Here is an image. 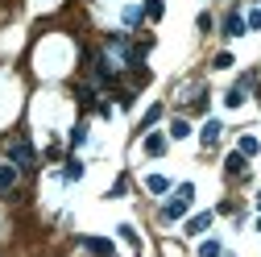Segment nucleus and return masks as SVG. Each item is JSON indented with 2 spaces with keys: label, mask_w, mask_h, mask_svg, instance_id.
<instances>
[{
  "label": "nucleus",
  "mask_w": 261,
  "mask_h": 257,
  "mask_svg": "<svg viewBox=\"0 0 261 257\" xmlns=\"http://www.w3.org/2000/svg\"><path fill=\"white\" fill-rule=\"evenodd\" d=\"M191 199H195V183H178L174 199L162 208V220H182V216H187V208H191Z\"/></svg>",
  "instance_id": "nucleus-1"
},
{
  "label": "nucleus",
  "mask_w": 261,
  "mask_h": 257,
  "mask_svg": "<svg viewBox=\"0 0 261 257\" xmlns=\"http://www.w3.org/2000/svg\"><path fill=\"white\" fill-rule=\"evenodd\" d=\"M9 162H13L21 174H25V170H34V166H38V158H34V145H29L25 137H17V141L9 145Z\"/></svg>",
  "instance_id": "nucleus-2"
},
{
  "label": "nucleus",
  "mask_w": 261,
  "mask_h": 257,
  "mask_svg": "<svg viewBox=\"0 0 261 257\" xmlns=\"http://www.w3.org/2000/svg\"><path fill=\"white\" fill-rule=\"evenodd\" d=\"M212 220H216V212H199V216H191V220L182 224V233H187V237H203V233L212 228Z\"/></svg>",
  "instance_id": "nucleus-3"
},
{
  "label": "nucleus",
  "mask_w": 261,
  "mask_h": 257,
  "mask_svg": "<svg viewBox=\"0 0 261 257\" xmlns=\"http://www.w3.org/2000/svg\"><path fill=\"white\" fill-rule=\"evenodd\" d=\"M79 245H83L87 253H95V257H116V245H112V241H104V237H83Z\"/></svg>",
  "instance_id": "nucleus-4"
},
{
  "label": "nucleus",
  "mask_w": 261,
  "mask_h": 257,
  "mask_svg": "<svg viewBox=\"0 0 261 257\" xmlns=\"http://www.w3.org/2000/svg\"><path fill=\"white\" fill-rule=\"evenodd\" d=\"M220 133H224V124H220V120L212 116V120H207V124L199 128V145H203V149H212V145L220 141Z\"/></svg>",
  "instance_id": "nucleus-5"
},
{
  "label": "nucleus",
  "mask_w": 261,
  "mask_h": 257,
  "mask_svg": "<svg viewBox=\"0 0 261 257\" xmlns=\"http://www.w3.org/2000/svg\"><path fill=\"white\" fill-rule=\"evenodd\" d=\"M166 141H170V133H145V153H153V158H162V153H166Z\"/></svg>",
  "instance_id": "nucleus-6"
},
{
  "label": "nucleus",
  "mask_w": 261,
  "mask_h": 257,
  "mask_svg": "<svg viewBox=\"0 0 261 257\" xmlns=\"http://www.w3.org/2000/svg\"><path fill=\"white\" fill-rule=\"evenodd\" d=\"M241 34H249L245 17H241V13H228V17H224V38H241Z\"/></svg>",
  "instance_id": "nucleus-7"
},
{
  "label": "nucleus",
  "mask_w": 261,
  "mask_h": 257,
  "mask_svg": "<svg viewBox=\"0 0 261 257\" xmlns=\"http://www.w3.org/2000/svg\"><path fill=\"white\" fill-rule=\"evenodd\" d=\"M95 79H100V83H116V71H112L108 54H100V58H95Z\"/></svg>",
  "instance_id": "nucleus-8"
},
{
  "label": "nucleus",
  "mask_w": 261,
  "mask_h": 257,
  "mask_svg": "<svg viewBox=\"0 0 261 257\" xmlns=\"http://www.w3.org/2000/svg\"><path fill=\"white\" fill-rule=\"evenodd\" d=\"M17 174H21V170H17L13 162H9V166H0V195H9V191L17 187Z\"/></svg>",
  "instance_id": "nucleus-9"
},
{
  "label": "nucleus",
  "mask_w": 261,
  "mask_h": 257,
  "mask_svg": "<svg viewBox=\"0 0 261 257\" xmlns=\"http://www.w3.org/2000/svg\"><path fill=\"white\" fill-rule=\"evenodd\" d=\"M75 100H79L83 108H100V100H95V87H91V83H79V87H75Z\"/></svg>",
  "instance_id": "nucleus-10"
},
{
  "label": "nucleus",
  "mask_w": 261,
  "mask_h": 257,
  "mask_svg": "<svg viewBox=\"0 0 261 257\" xmlns=\"http://www.w3.org/2000/svg\"><path fill=\"white\" fill-rule=\"evenodd\" d=\"M224 170L232 174V178H237V174H245V153H241V149H232V153L224 158Z\"/></svg>",
  "instance_id": "nucleus-11"
},
{
  "label": "nucleus",
  "mask_w": 261,
  "mask_h": 257,
  "mask_svg": "<svg viewBox=\"0 0 261 257\" xmlns=\"http://www.w3.org/2000/svg\"><path fill=\"white\" fill-rule=\"evenodd\" d=\"M199 257H228V249H224L220 241H212V237H207V241L199 245Z\"/></svg>",
  "instance_id": "nucleus-12"
},
{
  "label": "nucleus",
  "mask_w": 261,
  "mask_h": 257,
  "mask_svg": "<svg viewBox=\"0 0 261 257\" xmlns=\"http://www.w3.org/2000/svg\"><path fill=\"white\" fill-rule=\"evenodd\" d=\"M62 178H67V183H79V178H83V162H75V158H71V162L62 166Z\"/></svg>",
  "instance_id": "nucleus-13"
},
{
  "label": "nucleus",
  "mask_w": 261,
  "mask_h": 257,
  "mask_svg": "<svg viewBox=\"0 0 261 257\" xmlns=\"http://www.w3.org/2000/svg\"><path fill=\"white\" fill-rule=\"evenodd\" d=\"M166 133H170V137H174V141H182V137H191V124H187V120H182V116H178V120H174V124H170V128H166Z\"/></svg>",
  "instance_id": "nucleus-14"
},
{
  "label": "nucleus",
  "mask_w": 261,
  "mask_h": 257,
  "mask_svg": "<svg viewBox=\"0 0 261 257\" xmlns=\"http://www.w3.org/2000/svg\"><path fill=\"white\" fill-rule=\"evenodd\" d=\"M145 187L153 191V195H162V191H170V178H162V174H149V178H145Z\"/></svg>",
  "instance_id": "nucleus-15"
},
{
  "label": "nucleus",
  "mask_w": 261,
  "mask_h": 257,
  "mask_svg": "<svg viewBox=\"0 0 261 257\" xmlns=\"http://www.w3.org/2000/svg\"><path fill=\"white\" fill-rule=\"evenodd\" d=\"M237 149H241V153H245V158H253V153H257V149H261V145H257V137H249V133H245V137H241V145H237Z\"/></svg>",
  "instance_id": "nucleus-16"
},
{
  "label": "nucleus",
  "mask_w": 261,
  "mask_h": 257,
  "mask_svg": "<svg viewBox=\"0 0 261 257\" xmlns=\"http://www.w3.org/2000/svg\"><path fill=\"white\" fill-rule=\"evenodd\" d=\"M83 141H87V124H75L71 128V149H79Z\"/></svg>",
  "instance_id": "nucleus-17"
},
{
  "label": "nucleus",
  "mask_w": 261,
  "mask_h": 257,
  "mask_svg": "<svg viewBox=\"0 0 261 257\" xmlns=\"http://www.w3.org/2000/svg\"><path fill=\"white\" fill-rule=\"evenodd\" d=\"M212 67H216V71H228V67H232V54H228V50H220V54L212 58Z\"/></svg>",
  "instance_id": "nucleus-18"
},
{
  "label": "nucleus",
  "mask_w": 261,
  "mask_h": 257,
  "mask_svg": "<svg viewBox=\"0 0 261 257\" xmlns=\"http://www.w3.org/2000/svg\"><path fill=\"white\" fill-rule=\"evenodd\" d=\"M158 120H162V104H153V108L141 116V128H149V124H158Z\"/></svg>",
  "instance_id": "nucleus-19"
},
{
  "label": "nucleus",
  "mask_w": 261,
  "mask_h": 257,
  "mask_svg": "<svg viewBox=\"0 0 261 257\" xmlns=\"http://www.w3.org/2000/svg\"><path fill=\"white\" fill-rule=\"evenodd\" d=\"M224 100H228V108H241V104H245V91H241V87H232V91L224 95Z\"/></svg>",
  "instance_id": "nucleus-20"
},
{
  "label": "nucleus",
  "mask_w": 261,
  "mask_h": 257,
  "mask_svg": "<svg viewBox=\"0 0 261 257\" xmlns=\"http://www.w3.org/2000/svg\"><path fill=\"white\" fill-rule=\"evenodd\" d=\"M162 13H166V9H162V0H145V17H153V21H158Z\"/></svg>",
  "instance_id": "nucleus-21"
},
{
  "label": "nucleus",
  "mask_w": 261,
  "mask_h": 257,
  "mask_svg": "<svg viewBox=\"0 0 261 257\" xmlns=\"http://www.w3.org/2000/svg\"><path fill=\"white\" fill-rule=\"evenodd\" d=\"M245 25H249V29H261V9H249V17H245Z\"/></svg>",
  "instance_id": "nucleus-22"
},
{
  "label": "nucleus",
  "mask_w": 261,
  "mask_h": 257,
  "mask_svg": "<svg viewBox=\"0 0 261 257\" xmlns=\"http://www.w3.org/2000/svg\"><path fill=\"white\" fill-rule=\"evenodd\" d=\"M141 13H145V9H124V25H137V21H141Z\"/></svg>",
  "instance_id": "nucleus-23"
},
{
  "label": "nucleus",
  "mask_w": 261,
  "mask_h": 257,
  "mask_svg": "<svg viewBox=\"0 0 261 257\" xmlns=\"http://www.w3.org/2000/svg\"><path fill=\"white\" fill-rule=\"evenodd\" d=\"M257 233H261V220H257Z\"/></svg>",
  "instance_id": "nucleus-24"
},
{
  "label": "nucleus",
  "mask_w": 261,
  "mask_h": 257,
  "mask_svg": "<svg viewBox=\"0 0 261 257\" xmlns=\"http://www.w3.org/2000/svg\"><path fill=\"white\" fill-rule=\"evenodd\" d=\"M257 208H261V195H257Z\"/></svg>",
  "instance_id": "nucleus-25"
}]
</instances>
